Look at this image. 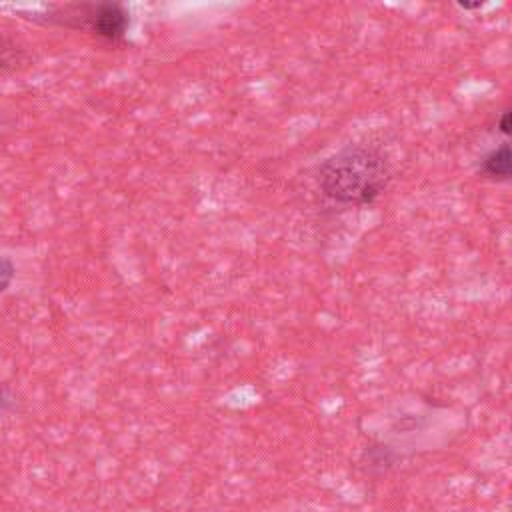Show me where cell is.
I'll list each match as a JSON object with an SVG mask.
<instances>
[{"mask_svg": "<svg viewBox=\"0 0 512 512\" xmlns=\"http://www.w3.org/2000/svg\"><path fill=\"white\" fill-rule=\"evenodd\" d=\"M390 180L384 152L372 144H346L324 158L316 172L318 192L342 208H360L376 202Z\"/></svg>", "mask_w": 512, "mask_h": 512, "instance_id": "1", "label": "cell"}, {"mask_svg": "<svg viewBox=\"0 0 512 512\" xmlns=\"http://www.w3.org/2000/svg\"><path fill=\"white\" fill-rule=\"evenodd\" d=\"M88 28L104 40H120L128 28V12L120 4L102 2L88 6Z\"/></svg>", "mask_w": 512, "mask_h": 512, "instance_id": "2", "label": "cell"}, {"mask_svg": "<svg viewBox=\"0 0 512 512\" xmlns=\"http://www.w3.org/2000/svg\"><path fill=\"white\" fill-rule=\"evenodd\" d=\"M510 172H512V152L508 142H502L498 148H492L480 160V174L488 180L506 182L510 180Z\"/></svg>", "mask_w": 512, "mask_h": 512, "instance_id": "3", "label": "cell"}, {"mask_svg": "<svg viewBox=\"0 0 512 512\" xmlns=\"http://www.w3.org/2000/svg\"><path fill=\"white\" fill-rule=\"evenodd\" d=\"M14 280V264L10 258L0 256V294L12 284Z\"/></svg>", "mask_w": 512, "mask_h": 512, "instance_id": "4", "label": "cell"}, {"mask_svg": "<svg viewBox=\"0 0 512 512\" xmlns=\"http://www.w3.org/2000/svg\"><path fill=\"white\" fill-rule=\"evenodd\" d=\"M498 132L508 136L510 134V110H504L498 118Z\"/></svg>", "mask_w": 512, "mask_h": 512, "instance_id": "5", "label": "cell"}]
</instances>
